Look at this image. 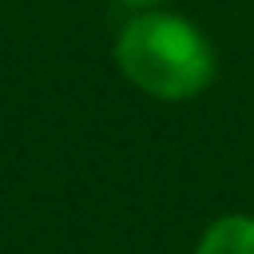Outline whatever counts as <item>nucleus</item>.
<instances>
[{"label": "nucleus", "mask_w": 254, "mask_h": 254, "mask_svg": "<svg viewBox=\"0 0 254 254\" xmlns=\"http://www.w3.org/2000/svg\"><path fill=\"white\" fill-rule=\"evenodd\" d=\"M115 67L143 95L183 103L214 83L218 52L194 20L167 8H143L115 36Z\"/></svg>", "instance_id": "nucleus-1"}, {"label": "nucleus", "mask_w": 254, "mask_h": 254, "mask_svg": "<svg viewBox=\"0 0 254 254\" xmlns=\"http://www.w3.org/2000/svg\"><path fill=\"white\" fill-rule=\"evenodd\" d=\"M194 254H254V214H222V218H214L198 234Z\"/></svg>", "instance_id": "nucleus-2"}, {"label": "nucleus", "mask_w": 254, "mask_h": 254, "mask_svg": "<svg viewBox=\"0 0 254 254\" xmlns=\"http://www.w3.org/2000/svg\"><path fill=\"white\" fill-rule=\"evenodd\" d=\"M123 4H135V8H155V4H163V0H123Z\"/></svg>", "instance_id": "nucleus-3"}]
</instances>
